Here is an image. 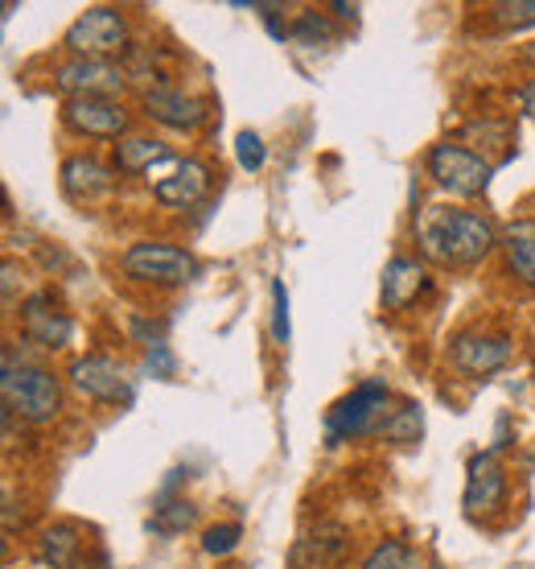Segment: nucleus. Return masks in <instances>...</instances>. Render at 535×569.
Segmentation results:
<instances>
[{
    "mask_svg": "<svg viewBox=\"0 0 535 569\" xmlns=\"http://www.w3.org/2000/svg\"><path fill=\"white\" fill-rule=\"evenodd\" d=\"M523 54H527V58H532V62H535V42H532V46H527V50H523Z\"/></svg>",
    "mask_w": 535,
    "mask_h": 569,
    "instance_id": "72a5a7b5",
    "label": "nucleus"
},
{
    "mask_svg": "<svg viewBox=\"0 0 535 569\" xmlns=\"http://www.w3.org/2000/svg\"><path fill=\"white\" fill-rule=\"evenodd\" d=\"M243 537V528L231 520V525H214L202 532V549L211 557H226V553H235V545H240Z\"/></svg>",
    "mask_w": 535,
    "mask_h": 569,
    "instance_id": "b1692460",
    "label": "nucleus"
},
{
    "mask_svg": "<svg viewBox=\"0 0 535 569\" xmlns=\"http://www.w3.org/2000/svg\"><path fill=\"white\" fill-rule=\"evenodd\" d=\"M293 327H289V289L284 281H272V339L289 342Z\"/></svg>",
    "mask_w": 535,
    "mask_h": 569,
    "instance_id": "cd10ccee",
    "label": "nucleus"
},
{
    "mask_svg": "<svg viewBox=\"0 0 535 569\" xmlns=\"http://www.w3.org/2000/svg\"><path fill=\"white\" fill-rule=\"evenodd\" d=\"M194 257L173 243H132L124 252V272L153 284H185L194 277Z\"/></svg>",
    "mask_w": 535,
    "mask_h": 569,
    "instance_id": "0eeeda50",
    "label": "nucleus"
},
{
    "mask_svg": "<svg viewBox=\"0 0 535 569\" xmlns=\"http://www.w3.org/2000/svg\"><path fill=\"white\" fill-rule=\"evenodd\" d=\"M293 38H296V42H305V46L330 42V38H334V26H330L322 13H301L293 21Z\"/></svg>",
    "mask_w": 535,
    "mask_h": 569,
    "instance_id": "393cba45",
    "label": "nucleus"
},
{
    "mask_svg": "<svg viewBox=\"0 0 535 569\" xmlns=\"http://www.w3.org/2000/svg\"><path fill=\"white\" fill-rule=\"evenodd\" d=\"M507 499V470L494 455H474L465 467V512H494Z\"/></svg>",
    "mask_w": 535,
    "mask_h": 569,
    "instance_id": "f8f14e48",
    "label": "nucleus"
},
{
    "mask_svg": "<svg viewBox=\"0 0 535 569\" xmlns=\"http://www.w3.org/2000/svg\"><path fill=\"white\" fill-rule=\"evenodd\" d=\"M79 553H83V541H79V528L74 525H54L42 532V549H38V557H42L46 566L74 569L79 566Z\"/></svg>",
    "mask_w": 535,
    "mask_h": 569,
    "instance_id": "6ab92c4d",
    "label": "nucleus"
},
{
    "mask_svg": "<svg viewBox=\"0 0 535 569\" xmlns=\"http://www.w3.org/2000/svg\"><path fill=\"white\" fill-rule=\"evenodd\" d=\"M112 170L95 161V157H67V166H62V190L79 202H95L103 194H112Z\"/></svg>",
    "mask_w": 535,
    "mask_h": 569,
    "instance_id": "dca6fc26",
    "label": "nucleus"
},
{
    "mask_svg": "<svg viewBox=\"0 0 535 569\" xmlns=\"http://www.w3.org/2000/svg\"><path fill=\"white\" fill-rule=\"evenodd\" d=\"M532 380H535V359H532Z\"/></svg>",
    "mask_w": 535,
    "mask_h": 569,
    "instance_id": "f704fd0d",
    "label": "nucleus"
},
{
    "mask_svg": "<svg viewBox=\"0 0 535 569\" xmlns=\"http://www.w3.org/2000/svg\"><path fill=\"white\" fill-rule=\"evenodd\" d=\"M144 108H149V116H153L157 124L178 129V132H190V129H198V124L206 120V108H202L198 100H190L185 91H178V87H170V83L149 87V91H144Z\"/></svg>",
    "mask_w": 535,
    "mask_h": 569,
    "instance_id": "4468645a",
    "label": "nucleus"
},
{
    "mask_svg": "<svg viewBox=\"0 0 535 569\" xmlns=\"http://www.w3.org/2000/svg\"><path fill=\"white\" fill-rule=\"evenodd\" d=\"M71 388L79 397L95 400V405H120V400L132 397V388H128V376H124V363L112 356H79L71 363Z\"/></svg>",
    "mask_w": 535,
    "mask_h": 569,
    "instance_id": "6e6552de",
    "label": "nucleus"
},
{
    "mask_svg": "<svg viewBox=\"0 0 535 569\" xmlns=\"http://www.w3.org/2000/svg\"><path fill=\"white\" fill-rule=\"evenodd\" d=\"M190 525H194V508H190L185 499H178V503H161V508L153 512V520H149V528H153V532H165V537L185 532Z\"/></svg>",
    "mask_w": 535,
    "mask_h": 569,
    "instance_id": "5701e85b",
    "label": "nucleus"
},
{
    "mask_svg": "<svg viewBox=\"0 0 535 569\" xmlns=\"http://www.w3.org/2000/svg\"><path fill=\"white\" fill-rule=\"evenodd\" d=\"M363 569H416V557L404 541H383L366 553Z\"/></svg>",
    "mask_w": 535,
    "mask_h": 569,
    "instance_id": "412c9836",
    "label": "nucleus"
},
{
    "mask_svg": "<svg viewBox=\"0 0 535 569\" xmlns=\"http://www.w3.org/2000/svg\"><path fill=\"white\" fill-rule=\"evenodd\" d=\"M170 157V144L153 141V137H124V141L115 144V166L124 173H153Z\"/></svg>",
    "mask_w": 535,
    "mask_h": 569,
    "instance_id": "a211bd4d",
    "label": "nucleus"
},
{
    "mask_svg": "<svg viewBox=\"0 0 535 569\" xmlns=\"http://www.w3.org/2000/svg\"><path fill=\"white\" fill-rule=\"evenodd\" d=\"M0 392H4V409L33 426L54 421L58 405H62L54 371L38 368V363H17L9 351H4V371H0Z\"/></svg>",
    "mask_w": 535,
    "mask_h": 569,
    "instance_id": "f03ea898",
    "label": "nucleus"
},
{
    "mask_svg": "<svg viewBox=\"0 0 535 569\" xmlns=\"http://www.w3.org/2000/svg\"><path fill=\"white\" fill-rule=\"evenodd\" d=\"M491 17L498 26H535V0H507V4H494Z\"/></svg>",
    "mask_w": 535,
    "mask_h": 569,
    "instance_id": "a878e982",
    "label": "nucleus"
},
{
    "mask_svg": "<svg viewBox=\"0 0 535 569\" xmlns=\"http://www.w3.org/2000/svg\"><path fill=\"white\" fill-rule=\"evenodd\" d=\"M351 553V532L339 520L310 525L289 549V569H339Z\"/></svg>",
    "mask_w": 535,
    "mask_h": 569,
    "instance_id": "1a4fd4ad",
    "label": "nucleus"
},
{
    "mask_svg": "<svg viewBox=\"0 0 535 569\" xmlns=\"http://www.w3.org/2000/svg\"><path fill=\"white\" fill-rule=\"evenodd\" d=\"M421 243L424 257L441 260V264H478L491 257L494 228L474 211H441L428 207L421 219Z\"/></svg>",
    "mask_w": 535,
    "mask_h": 569,
    "instance_id": "f257e3e1",
    "label": "nucleus"
},
{
    "mask_svg": "<svg viewBox=\"0 0 535 569\" xmlns=\"http://www.w3.org/2000/svg\"><path fill=\"white\" fill-rule=\"evenodd\" d=\"M67 46H71L79 58H108L120 54L128 46V26L124 17L108 9V4H95V9H87L71 29H67Z\"/></svg>",
    "mask_w": 535,
    "mask_h": 569,
    "instance_id": "39448f33",
    "label": "nucleus"
},
{
    "mask_svg": "<svg viewBox=\"0 0 535 569\" xmlns=\"http://www.w3.org/2000/svg\"><path fill=\"white\" fill-rule=\"evenodd\" d=\"M235 157H240V166L243 170H264V161H268V144L255 137V132H240L235 137Z\"/></svg>",
    "mask_w": 535,
    "mask_h": 569,
    "instance_id": "bb28decb",
    "label": "nucleus"
},
{
    "mask_svg": "<svg viewBox=\"0 0 535 569\" xmlns=\"http://www.w3.org/2000/svg\"><path fill=\"white\" fill-rule=\"evenodd\" d=\"M491 161H482L474 149L465 144H433L428 149V178L445 190V194H457V199H474L486 190L491 182Z\"/></svg>",
    "mask_w": 535,
    "mask_h": 569,
    "instance_id": "20e7f679",
    "label": "nucleus"
},
{
    "mask_svg": "<svg viewBox=\"0 0 535 569\" xmlns=\"http://www.w3.org/2000/svg\"><path fill=\"white\" fill-rule=\"evenodd\" d=\"M128 330H132V339H141L144 347H157V342H165V330L157 327V322H144V318H132V322H128Z\"/></svg>",
    "mask_w": 535,
    "mask_h": 569,
    "instance_id": "c756f323",
    "label": "nucleus"
},
{
    "mask_svg": "<svg viewBox=\"0 0 535 569\" xmlns=\"http://www.w3.org/2000/svg\"><path fill=\"white\" fill-rule=\"evenodd\" d=\"M450 356L453 368L465 376H491L511 359V342L503 335H457Z\"/></svg>",
    "mask_w": 535,
    "mask_h": 569,
    "instance_id": "2eb2a0df",
    "label": "nucleus"
},
{
    "mask_svg": "<svg viewBox=\"0 0 535 569\" xmlns=\"http://www.w3.org/2000/svg\"><path fill=\"white\" fill-rule=\"evenodd\" d=\"M21 330H26L29 342H42L50 351H58V347H67V342L74 339V322L58 310V301L50 289L33 293V298L21 306Z\"/></svg>",
    "mask_w": 535,
    "mask_h": 569,
    "instance_id": "9b49d317",
    "label": "nucleus"
},
{
    "mask_svg": "<svg viewBox=\"0 0 535 569\" xmlns=\"http://www.w3.org/2000/svg\"><path fill=\"white\" fill-rule=\"evenodd\" d=\"M226 569H240V566H226Z\"/></svg>",
    "mask_w": 535,
    "mask_h": 569,
    "instance_id": "c9c22d12",
    "label": "nucleus"
},
{
    "mask_svg": "<svg viewBox=\"0 0 535 569\" xmlns=\"http://www.w3.org/2000/svg\"><path fill=\"white\" fill-rule=\"evenodd\" d=\"M128 74L103 58H71L54 71V83L71 91V100H112L115 91H124Z\"/></svg>",
    "mask_w": 535,
    "mask_h": 569,
    "instance_id": "9d476101",
    "label": "nucleus"
},
{
    "mask_svg": "<svg viewBox=\"0 0 535 569\" xmlns=\"http://www.w3.org/2000/svg\"><path fill=\"white\" fill-rule=\"evenodd\" d=\"M515 96H519L523 112H527V116H532V120H535V79H532V83H523L519 91H515Z\"/></svg>",
    "mask_w": 535,
    "mask_h": 569,
    "instance_id": "7c9ffc66",
    "label": "nucleus"
},
{
    "mask_svg": "<svg viewBox=\"0 0 535 569\" xmlns=\"http://www.w3.org/2000/svg\"><path fill=\"white\" fill-rule=\"evenodd\" d=\"M173 368H178V363H173V351L165 347V342L149 347V356H144V371H149V376H157V380H170Z\"/></svg>",
    "mask_w": 535,
    "mask_h": 569,
    "instance_id": "c85d7f7f",
    "label": "nucleus"
},
{
    "mask_svg": "<svg viewBox=\"0 0 535 569\" xmlns=\"http://www.w3.org/2000/svg\"><path fill=\"white\" fill-rule=\"evenodd\" d=\"M74 569H108V557H95V561H87V566H83V561H79V566H74Z\"/></svg>",
    "mask_w": 535,
    "mask_h": 569,
    "instance_id": "473e14b6",
    "label": "nucleus"
},
{
    "mask_svg": "<svg viewBox=\"0 0 535 569\" xmlns=\"http://www.w3.org/2000/svg\"><path fill=\"white\" fill-rule=\"evenodd\" d=\"M392 397L383 385H359L351 397H342L330 413H325V429H330V441H351L366 438V433H383L387 417L395 409H387Z\"/></svg>",
    "mask_w": 535,
    "mask_h": 569,
    "instance_id": "7ed1b4c3",
    "label": "nucleus"
},
{
    "mask_svg": "<svg viewBox=\"0 0 535 569\" xmlns=\"http://www.w3.org/2000/svg\"><path fill=\"white\" fill-rule=\"evenodd\" d=\"M149 182H153V199L161 207H194L211 190V166L198 161V157H185V161L170 157L165 166H157L149 173Z\"/></svg>",
    "mask_w": 535,
    "mask_h": 569,
    "instance_id": "423d86ee",
    "label": "nucleus"
},
{
    "mask_svg": "<svg viewBox=\"0 0 535 569\" xmlns=\"http://www.w3.org/2000/svg\"><path fill=\"white\" fill-rule=\"evenodd\" d=\"M383 438L387 441H416L421 438V405H400L392 417H387V426H383Z\"/></svg>",
    "mask_w": 535,
    "mask_h": 569,
    "instance_id": "4be33fe9",
    "label": "nucleus"
},
{
    "mask_svg": "<svg viewBox=\"0 0 535 569\" xmlns=\"http://www.w3.org/2000/svg\"><path fill=\"white\" fill-rule=\"evenodd\" d=\"M507 264L519 281L535 284V223L519 219L507 228Z\"/></svg>",
    "mask_w": 535,
    "mask_h": 569,
    "instance_id": "aec40b11",
    "label": "nucleus"
},
{
    "mask_svg": "<svg viewBox=\"0 0 535 569\" xmlns=\"http://www.w3.org/2000/svg\"><path fill=\"white\" fill-rule=\"evenodd\" d=\"M13 284H17V264L9 260V264H4V298L9 301H13Z\"/></svg>",
    "mask_w": 535,
    "mask_h": 569,
    "instance_id": "2f4dec72",
    "label": "nucleus"
},
{
    "mask_svg": "<svg viewBox=\"0 0 535 569\" xmlns=\"http://www.w3.org/2000/svg\"><path fill=\"white\" fill-rule=\"evenodd\" d=\"M424 289V269L408 257H392L387 269H383V284H380V298L387 310H404L416 293Z\"/></svg>",
    "mask_w": 535,
    "mask_h": 569,
    "instance_id": "f3484780",
    "label": "nucleus"
},
{
    "mask_svg": "<svg viewBox=\"0 0 535 569\" xmlns=\"http://www.w3.org/2000/svg\"><path fill=\"white\" fill-rule=\"evenodd\" d=\"M62 120L67 129L83 137H124L128 132V112L115 100H67Z\"/></svg>",
    "mask_w": 535,
    "mask_h": 569,
    "instance_id": "ddd939ff",
    "label": "nucleus"
}]
</instances>
